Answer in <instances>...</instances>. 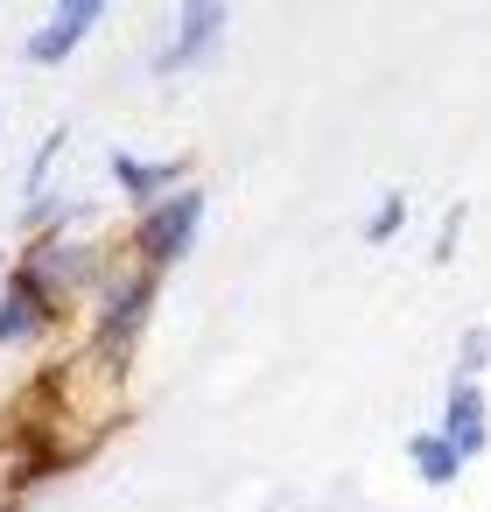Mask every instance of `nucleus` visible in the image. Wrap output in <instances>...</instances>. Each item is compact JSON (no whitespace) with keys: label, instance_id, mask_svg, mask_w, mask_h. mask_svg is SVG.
Wrapping results in <instances>:
<instances>
[{"label":"nucleus","instance_id":"nucleus-2","mask_svg":"<svg viewBox=\"0 0 491 512\" xmlns=\"http://www.w3.org/2000/svg\"><path fill=\"white\" fill-rule=\"evenodd\" d=\"M15 267H22L64 316H78V309H92V295H99L106 274L120 267V239H106V232H50V239H22V246H15Z\"/></svg>","mask_w":491,"mask_h":512},{"label":"nucleus","instance_id":"nucleus-13","mask_svg":"<svg viewBox=\"0 0 491 512\" xmlns=\"http://www.w3.org/2000/svg\"><path fill=\"white\" fill-rule=\"evenodd\" d=\"M491 372V323H470L463 337H456V365H449V379H484Z\"/></svg>","mask_w":491,"mask_h":512},{"label":"nucleus","instance_id":"nucleus-6","mask_svg":"<svg viewBox=\"0 0 491 512\" xmlns=\"http://www.w3.org/2000/svg\"><path fill=\"white\" fill-rule=\"evenodd\" d=\"M64 323H71V316H64L22 267H8V281H0V351H43Z\"/></svg>","mask_w":491,"mask_h":512},{"label":"nucleus","instance_id":"nucleus-11","mask_svg":"<svg viewBox=\"0 0 491 512\" xmlns=\"http://www.w3.org/2000/svg\"><path fill=\"white\" fill-rule=\"evenodd\" d=\"M64 155H71V127L57 120V127H43V141L29 148V169H22V204L64 183V176H57V162H64Z\"/></svg>","mask_w":491,"mask_h":512},{"label":"nucleus","instance_id":"nucleus-9","mask_svg":"<svg viewBox=\"0 0 491 512\" xmlns=\"http://www.w3.org/2000/svg\"><path fill=\"white\" fill-rule=\"evenodd\" d=\"M15 232H22V239H50V232H99V197H85V190L57 183V190H43V197H29V204H15Z\"/></svg>","mask_w":491,"mask_h":512},{"label":"nucleus","instance_id":"nucleus-10","mask_svg":"<svg viewBox=\"0 0 491 512\" xmlns=\"http://www.w3.org/2000/svg\"><path fill=\"white\" fill-rule=\"evenodd\" d=\"M400 456H407V470H414V477H421L428 491H449V484H456V477L470 470V463L456 456V442H449L442 428H414V435L400 442Z\"/></svg>","mask_w":491,"mask_h":512},{"label":"nucleus","instance_id":"nucleus-7","mask_svg":"<svg viewBox=\"0 0 491 512\" xmlns=\"http://www.w3.org/2000/svg\"><path fill=\"white\" fill-rule=\"evenodd\" d=\"M106 183H113V197L127 204V218H134V211H148V204L176 197V190L190 183V162H183V155H141V148H106Z\"/></svg>","mask_w":491,"mask_h":512},{"label":"nucleus","instance_id":"nucleus-5","mask_svg":"<svg viewBox=\"0 0 491 512\" xmlns=\"http://www.w3.org/2000/svg\"><path fill=\"white\" fill-rule=\"evenodd\" d=\"M99 29H106V0H50V8L36 15V29L22 36V64H29V71H57V64H71Z\"/></svg>","mask_w":491,"mask_h":512},{"label":"nucleus","instance_id":"nucleus-14","mask_svg":"<svg viewBox=\"0 0 491 512\" xmlns=\"http://www.w3.org/2000/svg\"><path fill=\"white\" fill-rule=\"evenodd\" d=\"M463 218H470V204H463V197H456V204H449V211L435 218V246H428V260H435V267H442V260L456 253V239H463Z\"/></svg>","mask_w":491,"mask_h":512},{"label":"nucleus","instance_id":"nucleus-8","mask_svg":"<svg viewBox=\"0 0 491 512\" xmlns=\"http://www.w3.org/2000/svg\"><path fill=\"white\" fill-rule=\"evenodd\" d=\"M435 428L456 442L463 463H477V456L491 449V393H484V379H449V386H442V414H435Z\"/></svg>","mask_w":491,"mask_h":512},{"label":"nucleus","instance_id":"nucleus-12","mask_svg":"<svg viewBox=\"0 0 491 512\" xmlns=\"http://www.w3.org/2000/svg\"><path fill=\"white\" fill-rule=\"evenodd\" d=\"M400 232H407V190H379L372 211H365V225H358V239L365 246H393Z\"/></svg>","mask_w":491,"mask_h":512},{"label":"nucleus","instance_id":"nucleus-4","mask_svg":"<svg viewBox=\"0 0 491 512\" xmlns=\"http://www.w3.org/2000/svg\"><path fill=\"white\" fill-rule=\"evenodd\" d=\"M225 36H232V0H176L155 29V43L141 50V71L148 78H190L218 57Z\"/></svg>","mask_w":491,"mask_h":512},{"label":"nucleus","instance_id":"nucleus-1","mask_svg":"<svg viewBox=\"0 0 491 512\" xmlns=\"http://www.w3.org/2000/svg\"><path fill=\"white\" fill-rule=\"evenodd\" d=\"M155 309H162V274L120 260V267L106 274V288L92 295V309H85V344H78V351H85L99 372L127 379V365L141 358V344H148V330H155Z\"/></svg>","mask_w":491,"mask_h":512},{"label":"nucleus","instance_id":"nucleus-3","mask_svg":"<svg viewBox=\"0 0 491 512\" xmlns=\"http://www.w3.org/2000/svg\"><path fill=\"white\" fill-rule=\"evenodd\" d=\"M204 218H211L204 183H183L176 197H162V204H148V211L127 218V232H120V260H134V267H148V274L169 281V274L204 246Z\"/></svg>","mask_w":491,"mask_h":512},{"label":"nucleus","instance_id":"nucleus-15","mask_svg":"<svg viewBox=\"0 0 491 512\" xmlns=\"http://www.w3.org/2000/svg\"><path fill=\"white\" fill-rule=\"evenodd\" d=\"M8 267H15V253H0V281H8Z\"/></svg>","mask_w":491,"mask_h":512}]
</instances>
